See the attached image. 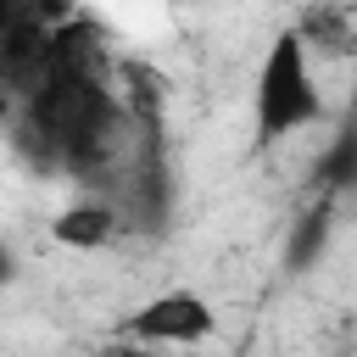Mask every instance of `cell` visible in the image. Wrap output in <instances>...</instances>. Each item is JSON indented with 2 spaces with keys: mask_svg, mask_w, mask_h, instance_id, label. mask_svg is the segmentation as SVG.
Masks as SVG:
<instances>
[{
  "mask_svg": "<svg viewBox=\"0 0 357 357\" xmlns=\"http://www.w3.org/2000/svg\"><path fill=\"white\" fill-rule=\"evenodd\" d=\"M324 117V95L312 84V61L301 50V39L284 28L273 33L262 67H257V89H251V128H257V145H273L296 128H312Z\"/></svg>",
  "mask_w": 357,
  "mask_h": 357,
  "instance_id": "obj_1",
  "label": "cell"
},
{
  "mask_svg": "<svg viewBox=\"0 0 357 357\" xmlns=\"http://www.w3.org/2000/svg\"><path fill=\"white\" fill-rule=\"evenodd\" d=\"M117 335L139 340V346H201L218 335V312L201 290H162V296L139 301Z\"/></svg>",
  "mask_w": 357,
  "mask_h": 357,
  "instance_id": "obj_2",
  "label": "cell"
},
{
  "mask_svg": "<svg viewBox=\"0 0 357 357\" xmlns=\"http://www.w3.org/2000/svg\"><path fill=\"white\" fill-rule=\"evenodd\" d=\"M123 229V212L106 201V195H89V201H73L50 218V240L67 245V251H100L112 234Z\"/></svg>",
  "mask_w": 357,
  "mask_h": 357,
  "instance_id": "obj_3",
  "label": "cell"
},
{
  "mask_svg": "<svg viewBox=\"0 0 357 357\" xmlns=\"http://www.w3.org/2000/svg\"><path fill=\"white\" fill-rule=\"evenodd\" d=\"M290 33L312 56H351V11H346V0H307Z\"/></svg>",
  "mask_w": 357,
  "mask_h": 357,
  "instance_id": "obj_4",
  "label": "cell"
},
{
  "mask_svg": "<svg viewBox=\"0 0 357 357\" xmlns=\"http://www.w3.org/2000/svg\"><path fill=\"white\" fill-rule=\"evenodd\" d=\"M324 234H329V206H318V212H307V218L296 223V240H290V268H307V257H318V251H324Z\"/></svg>",
  "mask_w": 357,
  "mask_h": 357,
  "instance_id": "obj_5",
  "label": "cell"
},
{
  "mask_svg": "<svg viewBox=\"0 0 357 357\" xmlns=\"http://www.w3.org/2000/svg\"><path fill=\"white\" fill-rule=\"evenodd\" d=\"M351 167H357V139H351V134H340V139H335V151L324 156L318 178H324L329 190H346V184H351Z\"/></svg>",
  "mask_w": 357,
  "mask_h": 357,
  "instance_id": "obj_6",
  "label": "cell"
},
{
  "mask_svg": "<svg viewBox=\"0 0 357 357\" xmlns=\"http://www.w3.org/2000/svg\"><path fill=\"white\" fill-rule=\"evenodd\" d=\"M95 357H156V346H139V340H123V335H117V340H106Z\"/></svg>",
  "mask_w": 357,
  "mask_h": 357,
  "instance_id": "obj_7",
  "label": "cell"
},
{
  "mask_svg": "<svg viewBox=\"0 0 357 357\" xmlns=\"http://www.w3.org/2000/svg\"><path fill=\"white\" fill-rule=\"evenodd\" d=\"M11 279H17V257H11V245L0 240V290H6Z\"/></svg>",
  "mask_w": 357,
  "mask_h": 357,
  "instance_id": "obj_8",
  "label": "cell"
},
{
  "mask_svg": "<svg viewBox=\"0 0 357 357\" xmlns=\"http://www.w3.org/2000/svg\"><path fill=\"white\" fill-rule=\"evenodd\" d=\"M17 11H22V0H0V33L11 28V17H17Z\"/></svg>",
  "mask_w": 357,
  "mask_h": 357,
  "instance_id": "obj_9",
  "label": "cell"
},
{
  "mask_svg": "<svg viewBox=\"0 0 357 357\" xmlns=\"http://www.w3.org/2000/svg\"><path fill=\"white\" fill-rule=\"evenodd\" d=\"M11 117H17V100H11V95H6V89H0V128H6V123H11Z\"/></svg>",
  "mask_w": 357,
  "mask_h": 357,
  "instance_id": "obj_10",
  "label": "cell"
}]
</instances>
